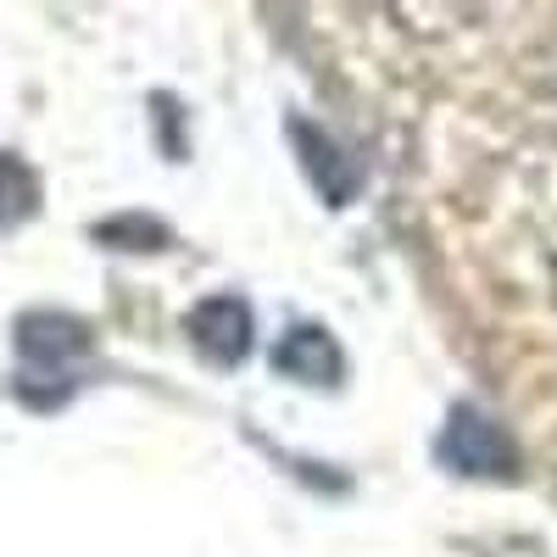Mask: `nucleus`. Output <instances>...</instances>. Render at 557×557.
Wrapping results in <instances>:
<instances>
[{"mask_svg":"<svg viewBox=\"0 0 557 557\" xmlns=\"http://www.w3.org/2000/svg\"><path fill=\"white\" fill-rule=\"evenodd\" d=\"M435 457L446 462V469L474 474V480H507V474L519 469L513 435H507L496 418H491L485 407H474V401L451 407L446 430H441V441H435Z\"/></svg>","mask_w":557,"mask_h":557,"instance_id":"f257e3e1","label":"nucleus"},{"mask_svg":"<svg viewBox=\"0 0 557 557\" xmlns=\"http://www.w3.org/2000/svg\"><path fill=\"white\" fill-rule=\"evenodd\" d=\"M89 351V330L67 312H28L17 318V357L28 380H67V368Z\"/></svg>","mask_w":557,"mask_h":557,"instance_id":"f03ea898","label":"nucleus"},{"mask_svg":"<svg viewBox=\"0 0 557 557\" xmlns=\"http://www.w3.org/2000/svg\"><path fill=\"white\" fill-rule=\"evenodd\" d=\"M184 335H190V346L218 362V368H235L246 351H251V335H257V318L240 296H207L190 307V318H184Z\"/></svg>","mask_w":557,"mask_h":557,"instance_id":"7ed1b4c3","label":"nucleus"},{"mask_svg":"<svg viewBox=\"0 0 557 557\" xmlns=\"http://www.w3.org/2000/svg\"><path fill=\"white\" fill-rule=\"evenodd\" d=\"M273 374H285L296 385H341L346 351L323 323H290V330L273 341Z\"/></svg>","mask_w":557,"mask_h":557,"instance_id":"20e7f679","label":"nucleus"},{"mask_svg":"<svg viewBox=\"0 0 557 557\" xmlns=\"http://www.w3.org/2000/svg\"><path fill=\"white\" fill-rule=\"evenodd\" d=\"M34 207H39V173L17 151H0V228L28 223Z\"/></svg>","mask_w":557,"mask_h":557,"instance_id":"39448f33","label":"nucleus"},{"mask_svg":"<svg viewBox=\"0 0 557 557\" xmlns=\"http://www.w3.org/2000/svg\"><path fill=\"white\" fill-rule=\"evenodd\" d=\"M96 235L101 240H128L123 251H162L168 246V228L157 218H112V223L96 228Z\"/></svg>","mask_w":557,"mask_h":557,"instance_id":"423d86ee","label":"nucleus"}]
</instances>
